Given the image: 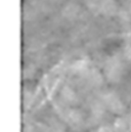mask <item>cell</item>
<instances>
[{
    "instance_id": "3957f363",
    "label": "cell",
    "mask_w": 131,
    "mask_h": 132,
    "mask_svg": "<svg viewBox=\"0 0 131 132\" xmlns=\"http://www.w3.org/2000/svg\"><path fill=\"white\" fill-rule=\"evenodd\" d=\"M127 55H128V57L131 60V48H130V50H128V51H127Z\"/></svg>"
},
{
    "instance_id": "7a4b0ae2",
    "label": "cell",
    "mask_w": 131,
    "mask_h": 132,
    "mask_svg": "<svg viewBox=\"0 0 131 132\" xmlns=\"http://www.w3.org/2000/svg\"><path fill=\"white\" fill-rule=\"evenodd\" d=\"M104 101H105V104L108 105V108L115 113H120L124 109V105L121 102L120 98L114 93L107 94L104 96Z\"/></svg>"
},
{
    "instance_id": "6da1fadb",
    "label": "cell",
    "mask_w": 131,
    "mask_h": 132,
    "mask_svg": "<svg viewBox=\"0 0 131 132\" xmlns=\"http://www.w3.org/2000/svg\"><path fill=\"white\" fill-rule=\"evenodd\" d=\"M105 73L108 75V78L112 81H117L120 79L122 74V66L121 63L118 60H112L109 61L105 66Z\"/></svg>"
}]
</instances>
